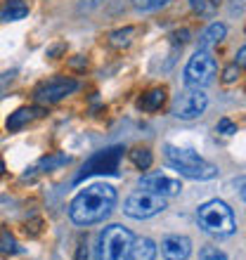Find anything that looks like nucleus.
Listing matches in <instances>:
<instances>
[{"instance_id": "obj_27", "label": "nucleus", "mask_w": 246, "mask_h": 260, "mask_svg": "<svg viewBox=\"0 0 246 260\" xmlns=\"http://www.w3.org/2000/svg\"><path fill=\"white\" fill-rule=\"evenodd\" d=\"M12 78H14V71H10V74H0V95H3L5 88L12 83Z\"/></svg>"}, {"instance_id": "obj_6", "label": "nucleus", "mask_w": 246, "mask_h": 260, "mask_svg": "<svg viewBox=\"0 0 246 260\" xmlns=\"http://www.w3.org/2000/svg\"><path fill=\"white\" fill-rule=\"evenodd\" d=\"M216 57L211 55V50H201L199 48L194 52L187 67H184V83H187V88H206L208 83L213 81V76H216Z\"/></svg>"}, {"instance_id": "obj_25", "label": "nucleus", "mask_w": 246, "mask_h": 260, "mask_svg": "<svg viewBox=\"0 0 246 260\" xmlns=\"http://www.w3.org/2000/svg\"><path fill=\"white\" fill-rule=\"evenodd\" d=\"M192 7H194V12H199V14L213 12V3H208V0H192Z\"/></svg>"}, {"instance_id": "obj_29", "label": "nucleus", "mask_w": 246, "mask_h": 260, "mask_svg": "<svg viewBox=\"0 0 246 260\" xmlns=\"http://www.w3.org/2000/svg\"><path fill=\"white\" fill-rule=\"evenodd\" d=\"M85 64H88V59L78 55V59H71V62H69V67H71V69H83Z\"/></svg>"}, {"instance_id": "obj_11", "label": "nucleus", "mask_w": 246, "mask_h": 260, "mask_svg": "<svg viewBox=\"0 0 246 260\" xmlns=\"http://www.w3.org/2000/svg\"><path fill=\"white\" fill-rule=\"evenodd\" d=\"M161 253L166 260H187L192 253V241L182 234H168L161 241Z\"/></svg>"}, {"instance_id": "obj_20", "label": "nucleus", "mask_w": 246, "mask_h": 260, "mask_svg": "<svg viewBox=\"0 0 246 260\" xmlns=\"http://www.w3.org/2000/svg\"><path fill=\"white\" fill-rule=\"evenodd\" d=\"M0 253H19V246H17V241L14 237L7 230L0 232Z\"/></svg>"}, {"instance_id": "obj_18", "label": "nucleus", "mask_w": 246, "mask_h": 260, "mask_svg": "<svg viewBox=\"0 0 246 260\" xmlns=\"http://www.w3.org/2000/svg\"><path fill=\"white\" fill-rule=\"evenodd\" d=\"M130 161H133V166L137 171H147L151 166V161H154V156H151V151L147 147H137V149L130 151Z\"/></svg>"}, {"instance_id": "obj_2", "label": "nucleus", "mask_w": 246, "mask_h": 260, "mask_svg": "<svg viewBox=\"0 0 246 260\" xmlns=\"http://www.w3.org/2000/svg\"><path fill=\"white\" fill-rule=\"evenodd\" d=\"M164 156H166V161L180 173V175H184V178L213 180L216 175H218V168H216V166L208 164V161H204L197 151H192V149H180V147L166 144Z\"/></svg>"}, {"instance_id": "obj_30", "label": "nucleus", "mask_w": 246, "mask_h": 260, "mask_svg": "<svg viewBox=\"0 0 246 260\" xmlns=\"http://www.w3.org/2000/svg\"><path fill=\"white\" fill-rule=\"evenodd\" d=\"M187 36H190V31H178V34L173 36V38H175V43H180V45H182V43H187Z\"/></svg>"}, {"instance_id": "obj_26", "label": "nucleus", "mask_w": 246, "mask_h": 260, "mask_svg": "<svg viewBox=\"0 0 246 260\" xmlns=\"http://www.w3.org/2000/svg\"><path fill=\"white\" fill-rule=\"evenodd\" d=\"M74 260H88V239H85V237H81V239H78V246H76Z\"/></svg>"}, {"instance_id": "obj_12", "label": "nucleus", "mask_w": 246, "mask_h": 260, "mask_svg": "<svg viewBox=\"0 0 246 260\" xmlns=\"http://www.w3.org/2000/svg\"><path fill=\"white\" fill-rule=\"evenodd\" d=\"M157 258V244L147 237H140V239H133V246H130V260H154Z\"/></svg>"}, {"instance_id": "obj_32", "label": "nucleus", "mask_w": 246, "mask_h": 260, "mask_svg": "<svg viewBox=\"0 0 246 260\" xmlns=\"http://www.w3.org/2000/svg\"><path fill=\"white\" fill-rule=\"evenodd\" d=\"M3 173H5V161L0 158V178H3Z\"/></svg>"}, {"instance_id": "obj_4", "label": "nucleus", "mask_w": 246, "mask_h": 260, "mask_svg": "<svg viewBox=\"0 0 246 260\" xmlns=\"http://www.w3.org/2000/svg\"><path fill=\"white\" fill-rule=\"evenodd\" d=\"M133 232L123 225H109L100 234L97 246V260H130V246H133Z\"/></svg>"}, {"instance_id": "obj_31", "label": "nucleus", "mask_w": 246, "mask_h": 260, "mask_svg": "<svg viewBox=\"0 0 246 260\" xmlns=\"http://www.w3.org/2000/svg\"><path fill=\"white\" fill-rule=\"evenodd\" d=\"M246 48H239V55H237V67H244V62H246Z\"/></svg>"}, {"instance_id": "obj_22", "label": "nucleus", "mask_w": 246, "mask_h": 260, "mask_svg": "<svg viewBox=\"0 0 246 260\" xmlns=\"http://www.w3.org/2000/svg\"><path fill=\"white\" fill-rule=\"evenodd\" d=\"M199 260H227V255L216 246H204L199 251Z\"/></svg>"}, {"instance_id": "obj_7", "label": "nucleus", "mask_w": 246, "mask_h": 260, "mask_svg": "<svg viewBox=\"0 0 246 260\" xmlns=\"http://www.w3.org/2000/svg\"><path fill=\"white\" fill-rule=\"evenodd\" d=\"M164 208H166V197L144 192V189L133 192L126 199V204H123V213L135 220H147V218H151V215L161 213Z\"/></svg>"}, {"instance_id": "obj_17", "label": "nucleus", "mask_w": 246, "mask_h": 260, "mask_svg": "<svg viewBox=\"0 0 246 260\" xmlns=\"http://www.w3.org/2000/svg\"><path fill=\"white\" fill-rule=\"evenodd\" d=\"M28 14V5L24 0H7V5L0 12V21H19Z\"/></svg>"}, {"instance_id": "obj_10", "label": "nucleus", "mask_w": 246, "mask_h": 260, "mask_svg": "<svg viewBox=\"0 0 246 260\" xmlns=\"http://www.w3.org/2000/svg\"><path fill=\"white\" fill-rule=\"evenodd\" d=\"M140 187H142L144 192L159 194V197H175V194H180V189H182L180 180L168 178L164 173H149V175L140 178Z\"/></svg>"}, {"instance_id": "obj_15", "label": "nucleus", "mask_w": 246, "mask_h": 260, "mask_svg": "<svg viewBox=\"0 0 246 260\" xmlns=\"http://www.w3.org/2000/svg\"><path fill=\"white\" fill-rule=\"evenodd\" d=\"M225 34H227V26L225 24H211V26L206 28L204 34H201V41H199V48L201 50H211L213 45H218L223 38H225Z\"/></svg>"}, {"instance_id": "obj_1", "label": "nucleus", "mask_w": 246, "mask_h": 260, "mask_svg": "<svg viewBox=\"0 0 246 260\" xmlns=\"http://www.w3.org/2000/svg\"><path fill=\"white\" fill-rule=\"evenodd\" d=\"M116 206V189L111 185H90L83 192H78L69 206V218L76 225L88 227L95 222H102Z\"/></svg>"}, {"instance_id": "obj_23", "label": "nucleus", "mask_w": 246, "mask_h": 260, "mask_svg": "<svg viewBox=\"0 0 246 260\" xmlns=\"http://www.w3.org/2000/svg\"><path fill=\"white\" fill-rule=\"evenodd\" d=\"M216 130L223 133V135H234V133H237V125H234L230 118H220L218 125H216Z\"/></svg>"}, {"instance_id": "obj_21", "label": "nucleus", "mask_w": 246, "mask_h": 260, "mask_svg": "<svg viewBox=\"0 0 246 260\" xmlns=\"http://www.w3.org/2000/svg\"><path fill=\"white\" fill-rule=\"evenodd\" d=\"M171 0H133L135 10H142V12H154L159 7H166Z\"/></svg>"}, {"instance_id": "obj_13", "label": "nucleus", "mask_w": 246, "mask_h": 260, "mask_svg": "<svg viewBox=\"0 0 246 260\" xmlns=\"http://www.w3.org/2000/svg\"><path fill=\"white\" fill-rule=\"evenodd\" d=\"M71 164V156H67V154H62V151H55V154H48V156H43L38 164L31 168V171L36 173H50V171H57V168H62V166Z\"/></svg>"}, {"instance_id": "obj_5", "label": "nucleus", "mask_w": 246, "mask_h": 260, "mask_svg": "<svg viewBox=\"0 0 246 260\" xmlns=\"http://www.w3.org/2000/svg\"><path fill=\"white\" fill-rule=\"evenodd\" d=\"M123 151H126V147H121V144H114V147L95 151L83 164L81 173L76 175V182H83L90 175H116L118 164H121V158H123Z\"/></svg>"}, {"instance_id": "obj_16", "label": "nucleus", "mask_w": 246, "mask_h": 260, "mask_svg": "<svg viewBox=\"0 0 246 260\" xmlns=\"http://www.w3.org/2000/svg\"><path fill=\"white\" fill-rule=\"evenodd\" d=\"M43 109H31V107H21V109H17L14 114H10V118H7V130L10 133H14V130H21L24 125L31 121L34 116H38Z\"/></svg>"}, {"instance_id": "obj_14", "label": "nucleus", "mask_w": 246, "mask_h": 260, "mask_svg": "<svg viewBox=\"0 0 246 260\" xmlns=\"http://www.w3.org/2000/svg\"><path fill=\"white\" fill-rule=\"evenodd\" d=\"M166 102V90L164 88H151L149 92H144L140 100H137V107L142 111H157L161 109Z\"/></svg>"}, {"instance_id": "obj_3", "label": "nucleus", "mask_w": 246, "mask_h": 260, "mask_svg": "<svg viewBox=\"0 0 246 260\" xmlns=\"http://www.w3.org/2000/svg\"><path fill=\"white\" fill-rule=\"evenodd\" d=\"M199 218V227L204 230L206 234H213V237H230V234L237 230V222H234V213L232 208L225 204V201H206L197 213Z\"/></svg>"}, {"instance_id": "obj_8", "label": "nucleus", "mask_w": 246, "mask_h": 260, "mask_svg": "<svg viewBox=\"0 0 246 260\" xmlns=\"http://www.w3.org/2000/svg\"><path fill=\"white\" fill-rule=\"evenodd\" d=\"M208 107V95H206L201 88H187L182 90L175 100H173V116L182 118V121H192V118H199Z\"/></svg>"}, {"instance_id": "obj_19", "label": "nucleus", "mask_w": 246, "mask_h": 260, "mask_svg": "<svg viewBox=\"0 0 246 260\" xmlns=\"http://www.w3.org/2000/svg\"><path fill=\"white\" fill-rule=\"evenodd\" d=\"M133 34H135V28H133V26L118 28V31L109 34V45H111V48H126V45H130Z\"/></svg>"}, {"instance_id": "obj_24", "label": "nucleus", "mask_w": 246, "mask_h": 260, "mask_svg": "<svg viewBox=\"0 0 246 260\" xmlns=\"http://www.w3.org/2000/svg\"><path fill=\"white\" fill-rule=\"evenodd\" d=\"M239 74H241V67H237V64H230V67L223 71V81H225V83H234L237 78H239Z\"/></svg>"}, {"instance_id": "obj_28", "label": "nucleus", "mask_w": 246, "mask_h": 260, "mask_svg": "<svg viewBox=\"0 0 246 260\" xmlns=\"http://www.w3.org/2000/svg\"><path fill=\"white\" fill-rule=\"evenodd\" d=\"M64 50H67V43H57V45L48 48V52H45V55H48V57H57V55H62Z\"/></svg>"}, {"instance_id": "obj_9", "label": "nucleus", "mask_w": 246, "mask_h": 260, "mask_svg": "<svg viewBox=\"0 0 246 260\" xmlns=\"http://www.w3.org/2000/svg\"><path fill=\"white\" fill-rule=\"evenodd\" d=\"M78 90V81L67 78V76H52L48 81H43L41 85H36L34 100L38 104H55L64 97H69L71 92Z\"/></svg>"}]
</instances>
